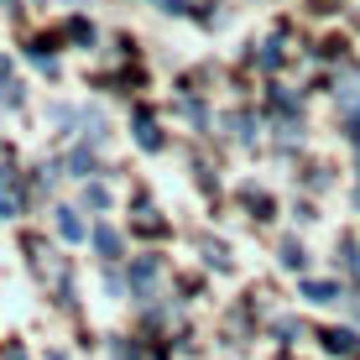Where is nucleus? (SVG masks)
<instances>
[{
	"label": "nucleus",
	"instance_id": "obj_1",
	"mask_svg": "<svg viewBox=\"0 0 360 360\" xmlns=\"http://www.w3.org/2000/svg\"><path fill=\"white\" fill-rule=\"evenodd\" d=\"M303 297H308V303H334L340 288H334V282H303Z\"/></svg>",
	"mask_w": 360,
	"mask_h": 360
},
{
	"label": "nucleus",
	"instance_id": "obj_2",
	"mask_svg": "<svg viewBox=\"0 0 360 360\" xmlns=\"http://www.w3.org/2000/svg\"><path fill=\"white\" fill-rule=\"evenodd\" d=\"M58 230H63V240H84V225L73 209H58Z\"/></svg>",
	"mask_w": 360,
	"mask_h": 360
},
{
	"label": "nucleus",
	"instance_id": "obj_3",
	"mask_svg": "<svg viewBox=\"0 0 360 360\" xmlns=\"http://www.w3.org/2000/svg\"><path fill=\"white\" fill-rule=\"evenodd\" d=\"M94 245L105 256H120V240H115V230H110V225H94Z\"/></svg>",
	"mask_w": 360,
	"mask_h": 360
}]
</instances>
